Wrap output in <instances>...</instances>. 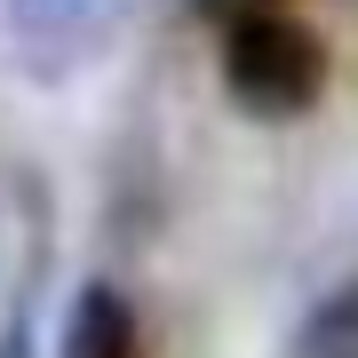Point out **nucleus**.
I'll return each instance as SVG.
<instances>
[{
	"label": "nucleus",
	"mask_w": 358,
	"mask_h": 358,
	"mask_svg": "<svg viewBox=\"0 0 358 358\" xmlns=\"http://www.w3.org/2000/svg\"><path fill=\"white\" fill-rule=\"evenodd\" d=\"M287 358H358V287L310 310V327L294 334V350H287Z\"/></svg>",
	"instance_id": "20e7f679"
},
{
	"label": "nucleus",
	"mask_w": 358,
	"mask_h": 358,
	"mask_svg": "<svg viewBox=\"0 0 358 358\" xmlns=\"http://www.w3.org/2000/svg\"><path fill=\"white\" fill-rule=\"evenodd\" d=\"M103 24H112V0H0V32H8L24 80H40V88L88 64Z\"/></svg>",
	"instance_id": "f03ea898"
},
{
	"label": "nucleus",
	"mask_w": 358,
	"mask_h": 358,
	"mask_svg": "<svg viewBox=\"0 0 358 358\" xmlns=\"http://www.w3.org/2000/svg\"><path fill=\"white\" fill-rule=\"evenodd\" d=\"M56 358H136V310H128V294L103 287V279H88V287L72 294V310H64V343H56Z\"/></svg>",
	"instance_id": "7ed1b4c3"
},
{
	"label": "nucleus",
	"mask_w": 358,
	"mask_h": 358,
	"mask_svg": "<svg viewBox=\"0 0 358 358\" xmlns=\"http://www.w3.org/2000/svg\"><path fill=\"white\" fill-rule=\"evenodd\" d=\"M0 358H32V334H24V319H16L8 334H0Z\"/></svg>",
	"instance_id": "39448f33"
},
{
	"label": "nucleus",
	"mask_w": 358,
	"mask_h": 358,
	"mask_svg": "<svg viewBox=\"0 0 358 358\" xmlns=\"http://www.w3.org/2000/svg\"><path fill=\"white\" fill-rule=\"evenodd\" d=\"M223 88H231L239 112H255V120L310 112L319 88H327V48H319V32L294 24V16H279V8L239 16L231 40H223Z\"/></svg>",
	"instance_id": "f257e3e1"
}]
</instances>
